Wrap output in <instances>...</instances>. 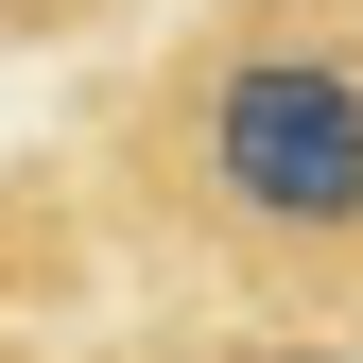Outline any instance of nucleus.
<instances>
[{
    "label": "nucleus",
    "mask_w": 363,
    "mask_h": 363,
    "mask_svg": "<svg viewBox=\"0 0 363 363\" xmlns=\"http://www.w3.org/2000/svg\"><path fill=\"white\" fill-rule=\"evenodd\" d=\"M0 363H69V346H35V329H0Z\"/></svg>",
    "instance_id": "nucleus-4"
},
{
    "label": "nucleus",
    "mask_w": 363,
    "mask_h": 363,
    "mask_svg": "<svg viewBox=\"0 0 363 363\" xmlns=\"http://www.w3.org/2000/svg\"><path fill=\"white\" fill-rule=\"evenodd\" d=\"M86 225L173 311L363 346V0H208L86 121Z\"/></svg>",
    "instance_id": "nucleus-1"
},
{
    "label": "nucleus",
    "mask_w": 363,
    "mask_h": 363,
    "mask_svg": "<svg viewBox=\"0 0 363 363\" xmlns=\"http://www.w3.org/2000/svg\"><path fill=\"white\" fill-rule=\"evenodd\" d=\"M0 18H18V35H52V18H86V0H0Z\"/></svg>",
    "instance_id": "nucleus-3"
},
{
    "label": "nucleus",
    "mask_w": 363,
    "mask_h": 363,
    "mask_svg": "<svg viewBox=\"0 0 363 363\" xmlns=\"http://www.w3.org/2000/svg\"><path fill=\"white\" fill-rule=\"evenodd\" d=\"M69 363H363L346 329H277V311H139V329L69 346Z\"/></svg>",
    "instance_id": "nucleus-2"
}]
</instances>
